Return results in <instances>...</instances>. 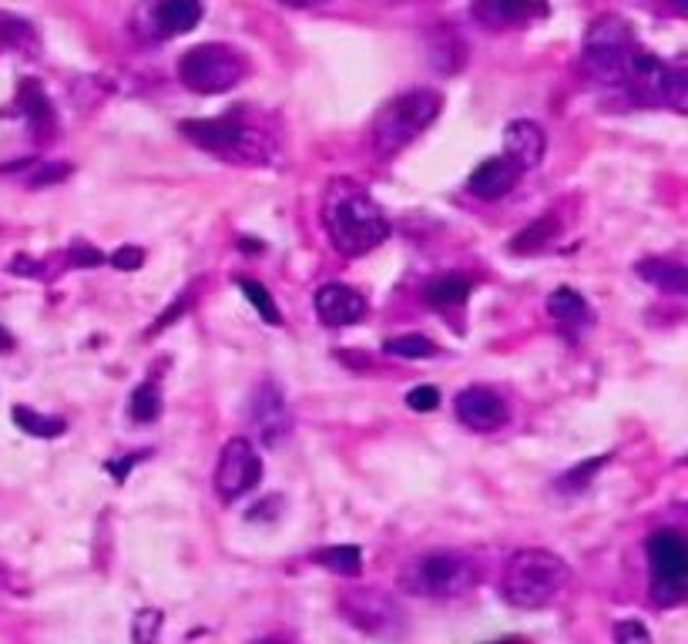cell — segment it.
I'll use <instances>...</instances> for the list:
<instances>
[{"label":"cell","instance_id":"cell-38","mask_svg":"<svg viewBox=\"0 0 688 644\" xmlns=\"http://www.w3.org/2000/svg\"><path fill=\"white\" fill-rule=\"evenodd\" d=\"M279 4L296 8V11H306V8H322V4H329V0H279Z\"/></svg>","mask_w":688,"mask_h":644},{"label":"cell","instance_id":"cell-21","mask_svg":"<svg viewBox=\"0 0 688 644\" xmlns=\"http://www.w3.org/2000/svg\"><path fill=\"white\" fill-rule=\"evenodd\" d=\"M557 235H561V218H557L554 212H547V215H541L537 222H531L524 232H517V235L511 238V252H514V255H537V252H544Z\"/></svg>","mask_w":688,"mask_h":644},{"label":"cell","instance_id":"cell-35","mask_svg":"<svg viewBox=\"0 0 688 644\" xmlns=\"http://www.w3.org/2000/svg\"><path fill=\"white\" fill-rule=\"evenodd\" d=\"M158 627H162V614H158V611H142V614L135 617V637H138V641L155 637Z\"/></svg>","mask_w":688,"mask_h":644},{"label":"cell","instance_id":"cell-14","mask_svg":"<svg viewBox=\"0 0 688 644\" xmlns=\"http://www.w3.org/2000/svg\"><path fill=\"white\" fill-rule=\"evenodd\" d=\"M312 303H316V316L326 326H353L367 316V299L353 286H342V283L319 286Z\"/></svg>","mask_w":688,"mask_h":644},{"label":"cell","instance_id":"cell-4","mask_svg":"<svg viewBox=\"0 0 688 644\" xmlns=\"http://www.w3.org/2000/svg\"><path fill=\"white\" fill-rule=\"evenodd\" d=\"M481 581V568L478 561L456 554V551H430L420 554L413 561H407V568L400 571V587L413 597H427V601H453L464 597L478 587Z\"/></svg>","mask_w":688,"mask_h":644},{"label":"cell","instance_id":"cell-10","mask_svg":"<svg viewBox=\"0 0 688 644\" xmlns=\"http://www.w3.org/2000/svg\"><path fill=\"white\" fill-rule=\"evenodd\" d=\"M635 44L638 41L622 18H598L585 38V68L602 81H622L625 61L635 51Z\"/></svg>","mask_w":688,"mask_h":644},{"label":"cell","instance_id":"cell-9","mask_svg":"<svg viewBox=\"0 0 688 644\" xmlns=\"http://www.w3.org/2000/svg\"><path fill=\"white\" fill-rule=\"evenodd\" d=\"M339 614L347 617L357 631L370 637H403L407 614L403 607L380 587H350L336 597Z\"/></svg>","mask_w":688,"mask_h":644},{"label":"cell","instance_id":"cell-12","mask_svg":"<svg viewBox=\"0 0 688 644\" xmlns=\"http://www.w3.org/2000/svg\"><path fill=\"white\" fill-rule=\"evenodd\" d=\"M249 427L256 430L263 447H279L292 437V407L286 400V393L279 390V382L263 379L253 397H249Z\"/></svg>","mask_w":688,"mask_h":644},{"label":"cell","instance_id":"cell-18","mask_svg":"<svg viewBox=\"0 0 688 644\" xmlns=\"http://www.w3.org/2000/svg\"><path fill=\"white\" fill-rule=\"evenodd\" d=\"M547 316L557 319V323L567 326V329H582V326L592 323V306H588V299H585L578 289L557 286V289L547 296Z\"/></svg>","mask_w":688,"mask_h":644},{"label":"cell","instance_id":"cell-1","mask_svg":"<svg viewBox=\"0 0 688 644\" xmlns=\"http://www.w3.org/2000/svg\"><path fill=\"white\" fill-rule=\"evenodd\" d=\"M322 228L332 248L347 259L373 252L390 235V218L380 202L353 178H332L322 195Z\"/></svg>","mask_w":688,"mask_h":644},{"label":"cell","instance_id":"cell-32","mask_svg":"<svg viewBox=\"0 0 688 644\" xmlns=\"http://www.w3.org/2000/svg\"><path fill=\"white\" fill-rule=\"evenodd\" d=\"M107 263H111L114 269H122V273H135V269L145 266V252H142L138 245H125V248H114V252L107 255Z\"/></svg>","mask_w":688,"mask_h":644},{"label":"cell","instance_id":"cell-34","mask_svg":"<svg viewBox=\"0 0 688 644\" xmlns=\"http://www.w3.org/2000/svg\"><path fill=\"white\" fill-rule=\"evenodd\" d=\"M71 175V165H61V162H44V165H38V172L28 178L34 188H41V185H54V182H64Z\"/></svg>","mask_w":688,"mask_h":644},{"label":"cell","instance_id":"cell-39","mask_svg":"<svg viewBox=\"0 0 688 644\" xmlns=\"http://www.w3.org/2000/svg\"><path fill=\"white\" fill-rule=\"evenodd\" d=\"M11 349H14V336L4 326H0V352H11Z\"/></svg>","mask_w":688,"mask_h":644},{"label":"cell","instance_id":"cell-31","mask_svg":"<svg viewBox=\"0 0 688 644\" xmlns=\"http://www.w3.org/2000/svg\"><path fill=\"white\" fill-rule=\"evenodd\" d=\"M239 289L246 293V299L253 303V309L269 323V326H283V313L276 306V299L269 296V289L256 279H239Z\"/></svg>","mask_w":688,"mask_h":644},{"label":"cell","instance_id":"cell-19","mask_svg":"<svg viewBox=\"0 0 688 644\" xmlns=\"http://www.w3.org/2000/svg\"><path fill=\"white\" fill-rule=\"evenodd\" d=\"M18 104H21V114L28 117V124L34 127L38 135H48L51 127H54V108H51V98L44 94V88H41L34 78L21 81Z\"/></svg>","mask_w":688,"mask_h":644},{"label":"cell","instance_id":"cell-22","mask_svg":"<svg viewBox=\"0 0 688 644\" xmlns=\"http://www.w3.org/2000/svg\"><path fill=\"white\" fill-rule=\"evenodd\" d=\"M427 48H430V61H433V68L443 71V74H453L456 68L464 64V58H468L464 41L456 38L450 28H437V31L430 34Z\"/></svg>","mask_w":688,"mask_h":644},{"label":"cell","instance_id":"cell-28","mask_svg":"<svg viewBox=\"0 0 688 644\" xmlns=\"http://www.w3.org/2000/svg\"><path fill=\"white\" fill-rule=\"evenodd\" d=\"M129 413L135 423H155L162 417V390L158 382H142L138 390L132 393V403H129Z\"/></svg>","mask_w":688,"mask_h":644},{"label":"cell","instance_id":"cell-13","mask_svg":"<svg viewBox=\"0 0 688 644\" xmlns=\"http://www.w3.org/2000/svg\"><path fill=\"white\" fill-rule=\"evenodd\" d=\"M453 413L468 430L478 433H494L511 420L507 400L497 390H491V386H468V390H461L453 400Z\"/></svg>","mask_w":688,"mask_h":644},{"label":"cell","instance_id":"cell-6","mask_svg":"<svg viewBox=\"0 0 688 644\" xmlns=\"http://www.w3.org/2000/svg\"><path fill=\"white\" fill-rule=\"evenodd\" d=\"M249 74V61L243 51L228 44H198L182 54L178 61V81L195 94H222L243 84Z\"/></svg>","mask_w":688,"mask_h":644},{"label":"cell","instance_id":"cell-33","mask_svg":"<svg viewBox=\"0 0 688 644\" xmlns=\"http://www.w3.org/2000/svg\"><path fill=\"white\" fill-rule=\"evenodd\" d=\"M437 403H440L437 386H413V390L407 393V407L417 413H430V410H437Z\"/></svg>","mask_w":688,"mask_h":644},{"label":"cell","instance_id":"cell-36","mask_svg":"<svg viewBox=\"0 0 688 644\" xmlns=\"http://www.w3.org/2000/svg\"><path fill=\"white\" fill-rule=\"evenodd\" d=\"M651 634L645 631V624H638V621H618L615 624V641H648Z\"/></svg>","mask_w":688,"mask_h":644},{"label":"cell","instance_id":"cell-23","mask_svg":"<svg viewBox=\"0 0 688 644\" xmlns=\"http://www.w3.org/2000/svg\"><path fill=\"white\" fill-rule=\"evenodd\" d=\"M312 561L319 568H326L329 574H339V577H357L363 571V551L353 548V544H332V548H319L312 554Z\"/></svg>","mask_w":688,"mask_h":644},{"label":"cell","instance_id":"cell-25","mask_svg":"<svg viewBox=\"0 0 688 644\" xmlns=\"http://www.w3.org/2000/svg\"><path fill=\"white\" fill-rule=\"evenodd\" d=\"M0 41L24 58H38V51H41V41H38V31L31 28V21L14 18V14H0Z\"/></svg>","mask_w":688,"mask_h":644},{"label":"cell","instance_id":"cell-8","mask_svg":"<svg viewBox=\"0 0 688 644\" xmlns=\"http://www.w3.org/2000/svg\"><path fill=\"white\" fill-rule=\"evenodd\" d=\"M648 574H651V601L661 607H675L685 601L688 581V551L678 531H655L645 544Z\"/></svg>","mask_w":688,"mask_h":644},{"label":"cell","instance_id":"cell-17","mask_svg":"<svg viewBox=\"0 0 688 644\" xmlns=\"http://www.w3.org/2000/svg\"><path fill=\"white\" fill-rule=\"evenodd\" d=\"M202 21V0H158L152 8V31L158 38H178Z\"/></svg>","mask_w":688,"mask_h":644},{"label":"cell","instance_id":"cell-26","mask_svg":"<svg viewBox=\"0 0 688 644\" xmlns=\"http://www.w3.org/2000/svg\"><path fill=\"white\" fill-rule=\"evenodd\" d=\"M11 417H14V423H18L24 433L41 437V440H54V437H61V433L68 430V423H64L61 417H44V413H38V410H31V407H14Z\"/></svg>","mask_w":688,"mask_h":644},{"label":"cell","instance_id":"cell-11","mask_svg":"<svg viewBox=\"0 0 688 644\" xmlns=\"http://www.w3.org/2000/svg\"><path fill=\"white\" fill-rule=\"evenodd\" d=\"M263 480V457L256 450L253 440L246 437H233L215 463V493L222 503H233L246 493H253Z\"/></svg>","mask_w":688,"mask_h":644},{"label":"cell","instance_id":"cell-15","mask_svg":"<svg viewBox=\"0 0 688 644\" xmlns=\"http://www.w3.org/2000/svg\"><path fill=\"white\" fill-rule=\"evenodd\" d=\"M524 178V168L511 159V155H494L487 162H481L474 168V175L468 178V192L481 202H497L504 198L517 182Z\"/></svg>","mask_w":688,"mask_h":644},{"label":"cell","instance_id":"cell-24","mask_svg":"<svg viewBox=\"0 0 688 644\" xmlns=\"http://www.w3.org/2000/svg\"><path fill=\"white\" fill-rule=\"evenodd\" d=\"M468 296H471V279H464V276H440V279L427 283V289H423V299H427L433 309L464 306Z\"/></svg>","mask_w":688,"mask_h":644},{"label":"cell","instance_id":"cell-2","mask_svg":"<svg viewBox=\"0 0 688 644\" xmlns=\"http://www.w3.org/2000/svg\"><path fill=\"white\" fill-rule=\"evenodd\" d=\"M567 581L571 568L561 554L544 548H524L504 564L501 597L517 611H541L564 594Z\"/></svg>","mask_w":688,"mask_h":644},{"label":"cell","instance_id":"cell-27","mask_svg":"<svg viewBox=\"0 0 688 644\" xmlns=\"http://www.w3.org/2000/svg\"><path fill=\"white\" fill-rule=\"evenodd\" d=\"M531 4H534V0H481L478 14L487 24H511V21L531 18Z\"/></svg>","mask_w":688,"mask_h":644},{"label":"cell","instance_id":"cell-29","mask_svg":"<svg viewBox=\"0 0 688 644\" xmlns=\"http://www.w3.org/2000/svg\"><path fill=\"white\" fill-rule=\"evenodd\" d=\"M608 463H612V453H602V457H592V460H585L578 467H571L564 477H557V490L561 493H582V490H588L592 480H595V473L602 467H608Z\"/></svg>","mask_w":688,"mask_h":644},{"label":"cell","instance_id":"cell-30","mask_svg":"<svg viewBox=\"0 0 688 644\" xmlns=\"http://www.w3.org/2000/svg\"><path fill=\"white\" fill-rule=\"evenodd\" d=\"M387 352L397 356V359H433L440 349H437L433 339H427L420 333H403V336L387 339Z\"/></svg>","mask_w":688,"mask_h":644},{"label":"cell","instance_id":"cell-7","mask_svg":"<svg viewBox=\"0 0 688 644\" xmlns=\"http://www.w3.org/2000/svg\"><path fill=\"white\" fill-rule=\"evenodd\" d=\"M622 81L645 104H665V108H675V111L685 108V88H688L685 84V71L658 61L651 51H645L638 44H635V51L625 61Z\"/></svg>","mask_w":688,"mask_h":644},{"label":"cell","instance_id":"cell-5","mask_svg":"<svg viewBox=\"0 0 688 644\" xmlns=\"http://www.w3.org/2000/svg\"><path fill=\"white\" fill-rule=\"evenodd\" d=\"M178 132L205 149V152H215L222 159H239L246 165H263L269 155H273V145L266 142V135L253 132L246 127L236 114H225V117H192V121H182Z\"/></svg>","mask_w":688,"mask_h":644},{"label":"cell","instance_id":"cell-3","mask_svg":"<svg viewBox=\"0 0 688 644\" xmlns=\"http://www.w3.org/2000/svg\"><path fill=\"white\" fill-rule=\"evenodd\" d=\"M440 108H443V98L430 88H413V91L397 94L390 104L380 108L373 121V152L380 159L400 155L437 121Z\"/></svg>","mask_w":688,"mask_h":644},{"label":"cell","instance_id":"cell-16","mask_svg":"<svg viewBox=\"0 0 688 644\" xmlns=\"http://www.w3.org/2000/svg\"><path fill=\"white\" fill-rule=\"evenodd\" d=\"M547 152V135L537 121L517 117L504 127V155H511L524 172L537 168Z\"/></svg>","mask_w":688,"mask_h":644},{"label":"cell","instance_id":"cell-20","mask_svg":"<svg viewBox=\"0 0 688 644\" xmlns=\"http://www.w3.org/2000/svg\"><path fill=\"white\" fill-rule=\"evenodd\" d=\"M635 273H638L648 286H655V289H661V293H671V296H685V289H688V283H685V266H681V263H671V259H641V263L635 266Z\"/></svg>","mask_w":688,"mask_h":644},{"label":"cell","instance_id":"cell-37","mask_svg":"<svg viewBox=\"0 0 688 644\" xmlns=\"http://www.w3.org/2000/svg\"><path fill=\"white\" fill-rule=\"evenodd\" d=\"M71 263H74V266H101V263H104V255H101L97 248L78 245V248L71 252Z\"/></svg>","mask_w":688,"mask_h":644}]
</instances>
